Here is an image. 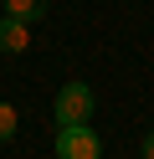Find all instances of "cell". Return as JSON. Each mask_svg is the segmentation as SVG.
<instances>
[{
  "mask_svg": "<svg viewBox=\"0 0 154 159\" xmlns=\"http://www.w3.org/2000/svg\"><path fill=\"white\" fill-rule=\"evenodd\" d=\"M16 123H21V118H16V108H10V103H0V144H10V139H16Z\"/></svg>",
  "mask_w": 154,
  "mask_h": 159,
  "instance_id": "5b68a950",
  "label": "cell"
},
{
  "mask_svg": "<svg viewBox=\"0 0 154 159\" xmlns=\"http://www.w3.org/2000/svg\"><path fill=\"white\" fill-rule=\"evenodd\" d=\"M41 11H46V0H5V16H16V21H36Z\"/></svg>",
  "mask_w": 154,
  "mask_h": 159,
  "instance_id": "277c9868",
  "label": "cell"
},
{
  "mask_svg": "<svg viewBox=\"0 0 154 159\" xmlns=\"http://www.w3.org/2000/svg\"><path fill=\"white\" fill-rule=\"evenodd\" d=\"M31 46V21H16V16H0V52H26Z\"/></svg>",
  "mask_w": 154,
  "mask_h": 159,
  "instance_id": "3957f363",
  "label": "cell"
},
{
  "mask_svg": "<svg viewBox=\"0 0 154 159\" xmlns=\"http://www.w3.org/2000/svg\"><path fill=\"white\" fill-rule=\"evenodd\" d=\"M144 159H154V128L144 134Z\"/></svg>",
  "mask_w": 154,
  "mask_h": 159,
  "instance_id": "8992f818",
  "label": "cell"
},
{
  "mask_svg": "<svg viewBox=\"0 0 154 159\" xmlns=\"http://www.w3.org/2000/svg\"><path fill=\"white\" fill-rule=\"evenodd\" d=\"M57 159H103V144L87 123H62L57 128Z\"/></svg>",
  "mask_w": 154,
  "mask_h": 159,
  "instance_id": "6da1fadb",
  "label": "cell"
},
{
  "mask_svg": "<svg viewBox=\"0 0 154 159\" xmlns=\"http://www.w3.org/2000/svg\"><path fill=\"white\" fill-rule=\"evenodd\" d=\"M92 118V87L87 82H62L57 93V123H87Z\"/></svg>",
  "mask_w": 154,
  "mask_h": 159,
  "instance_id": "7a4b0ae2",
  "label": "cell"
}]
</instances>
